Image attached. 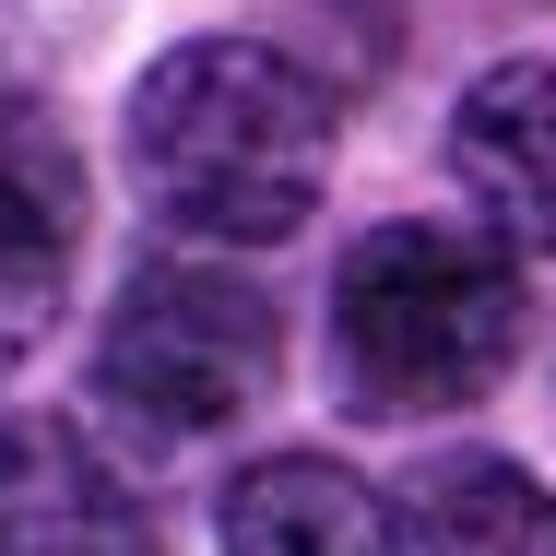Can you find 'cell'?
Here are the masks:
<instances>
[{
	"label": "cell",
	"instance_id": "obj_1",
	"mask_svg": "<svg viewBox=\"0 0 556 556\" xmlns=\"http://www.w3.org/2000/svg\"><path fill=\"white\" fill-rule=\"evenodd\" d=\"M343 108L285 36H178L130 108L118 166L178 249H285L332 190Z\"/></svg>",
	"mask_w": 556,
	"mask_h": 556
},
{
	"label": "cell",
	"instance_id": "obj_2",
	"mask_svg": "<svg viewBox=\"0 0 556 556\" xmlns=\"http://www.w3.org/2000/svg\"><path fill=\"white\" fill-rule=\"evenodd\" d=\"M533 343L521 249L473 214H391L332 261V391L367 427L485 403Z\"/></svg>",
	"mask_w": 556,
	"mask_h": 556
},
{
	"label": "cell",
	"instance_id": "obj_3",
	"mask_svg": "<svg viewBox=\"0 0 556 556\" xmlns=\"http://www.w3.org/2000/svg\"><path fill=\"white\" fill-rule=\"evenodd\" d=\"M285 379V308L237 261H142L96 320V415L154 450L225 439Z\"/></svg>",
	"mask_w": 556,
	"mask_h": 556
},
{
	"label": "cell",
	"instance_id": "obj_4",
	"mask_svg": "<svg viewBox=\"0 0 556 556\" xmlns=\"http://www.w3.org/2000/svg\"><path fill=\"white\" fill-rule=\"evenodd\" d=\"M84 142L36 84H0V391L36 367V343L60 332L72 273H84Z\"/></svg>",
	"mask_w": 556,
	"mask_h": 556
},
{
	"label": "cell",
	"instance_id": "obj_5",
	"mask_svg": "<svg viewBox=\"0 0 556 556\" xmlns=\"http://www.w3.org/2000/svg\"><path fill=\"white\" fill-rule=\"evenodd\" d=\"M450 178H462V214L509 249L556 261V48L521 60H485L450 108Z\"/></svg>",
	"mask_w": 556,
	"mask_h": 556
},
{
	"label": "cell",
	"instance_id": "obj_6",
	"mask_svg": "<svg viewBox=\"0 0 556 556\" xmlns=\"http://www.w3.org/2000/svg\"><path fill=\"white\" fill-rule=\"evenodd\" d=\"M0 556H166V533L72 415H0Z\"/></svg>",
	"mask_w": 556,
	"mask_h": 556
},
{
	"label": "cell",
	"instance_id": "obj_7",
	"mask_svg": "<svg viewBox=\"0 0 556 556\" xmlns=\"http://www.w3.org/2000/svg\"><path fill=\"white\" fill-rule=\"evenodd\" d=\"M214 545L225 556H391V497H367V473L332 450H261L225 473Z\"/></svg>",
	"mask_w": 556,
	"mask_h": 556
},
{
	"label": "cell",
	"instance_id": "obj_8",
	"mask_svg": "<svg viewBox=\"0 0 556 556\" xmlns=\"http://www.w3.org/2000/svg\"><path fill=\"white\" fill-rule=\"evenodd\" d=\"M391 556H556V485L509 450H439L391 485Z\"/></svg>",
	"mask_w": 556,
	"mask_h": 556
}]
</instances>
